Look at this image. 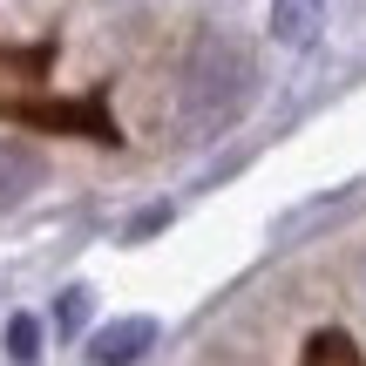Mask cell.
<instances>
[{
  "label": "cell",
  "mask_w": 366,
  "mask_h": 366,
  "mask_svg": "<svg viewBox=\"0 0 366 366\" xmlns=\"http://www.w3.org/2000/svg\"><path fill=\"white\" fill-rule=\"evenodd\" d=\"M272 34L285 48H312L326 34V0H272Z\"/></svg>",
  "instance_id": "cell-3"
},
{
  "label": "cell",
  "mask_w": 366,
  "mask_h": 366,
  "mask_svg": "<svg viewBox=\"0 0 366 366\" xmlns=\"http://www.w3.org/2000/svg\"><path fill=\"white\" fill-rule=\"evenodd\" d=\"M251 89H258L251 54L237 48L231 34H204L190 54H183V75H177V116H183V129H197V136L224 129V122L251 102Z\"/></svg>",
  "instance_id": "cell-1"
},
{
  "label": "cell",
  "mask_w": 366,
  "mask_h": 366,
  "mask_svg": "<svg viewBox=\"0 0 366 366\" xmlns=\"http://www.w3.org/2000/svg\"><path fill=\"white\" fill-rule=\"evenodd\" d=\"M27 190H41V157L21 143H0V204H21Z\"/></svg>",
  "instance_id": "cell-4"
},
{
  "label": "cell",
  "mask_w": 366,
  "mask_h": 366,
  "mask_svg": "<svg viewBox=\"0 0 366 366\" xmlns=\"http://www.w3.org/2000/svg\"><path fill=\"white\" fill-rule=\"evenodd\" d=\"M360 292H366V264H360Z\"/></svg>",
  "instance_id": "cell-7"
},
{
  "label": "cell",
  "mask_w": 366,
  "mask_h": 366,
  "mask_svg": "<svg viewBox=\"0 0 366 366\" xmlns=\"http://www.w3.org/2000/svg\"><path fill=\"white\" fill-rule=\"evenodd\" d=\"M54 312H61V326L75 332V326H81V312H89V292H61V305H54Z\"/></svg>",
  "instance_id": "cell-6"
},
{
  "label": "cell",
  "mask_w": 366,
  "mask_h": 366,
  "mask_svg": "<svg viewBox=\"0 0 366 366\" xmlns=\"http://www.w3.org/2000/svg\"><path fill=\"white\" fill-rule=\"evenodd\" d=\"M7 360H14V366H34V360H41V326H34L27 312L7 319Z\"/></svg>",
  "instance_id": "cell-5"
},
{
  "label": "cell",
  "mask_w": 366,
  "mask_h": 366,
  "mask_svg": "<svg viewBox=\"0 0 366 366\" xmlns=\"http://www.w3.org/2000/svg\"><path fill=\"white\" fill-rule=\"evenodd\" d=\"M157 346V319H116L89 340V366H136Z\"/></svg>",
  "instance_id": "cell-2"
}]
</instances>
